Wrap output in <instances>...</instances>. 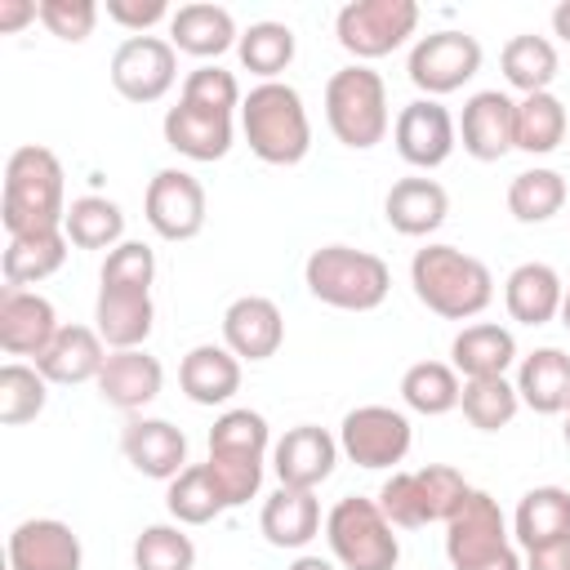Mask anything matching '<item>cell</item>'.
Here are the masks:
<instances>
[{"label":"cell","mask_w":570,"mask_h":570,"mask_svg":"<svg viewBox=\"0 0 570 570\" xmlns=\"http://www.w3.org/2000/svg\"><path fill=\"white\" fill-rule=\"evenodd\" d=\"M178 383H183L187 401L223 405L240 392V356L232 347H218V343H196L178 365Z\"/></svg>","instance_id":"cell-24"},{"label":"cell","mask_w":570,"mask_h":570,"mask_svg":"<svg viewBox=\"0 0 570 570\" xmlns=\"http://www.w3.org/2000/svg\"><path fill=\"white\" fill-rule=\"evenodd\" d=\"M410 419L392 405H356L338 428V450L356 468H392L410 454Z\"/></svg>","instance_id":"cell-11"},{"label":"cell","mask_w":570,"mask_h":570,"mask_svg":"<svg viewBox=\"0 0 570 570\" xmlns=\"http://www.w3.org/2000/svg\"><path fill=\"white\" fill-rule=\"evenodd\" d=\"M383 214L392 223V232L401 236H428L445 223L450 214V196L436 178H401L392 183L387 200H383Z\"/></svg>","instance_id":"cell-27"},{"label":"cell","mask_w":570,"mask_h":570,"mask_svg":"<svg viewBox=\"0 0 570 570\" xmlns=\"http://www.w3.org/2000/svg\"><path fill=\"white\" fill-rule=\"evenodd\" d=\"M31 18H40L36 0H0V31H18V27H27Z\"/></svg>","instance_id":"cell-50"},{"label":"cell","mask_w":570,"mask_h":570,"mask_svg":"<svg viewBox=\"0 0 570 570\" xmlns=\"http://www.w3.org/2000/svg\"><path fill=\"white\" fill-rule=\"evenodd\" d=\"M134 566L138 570H191L196 543L178 525H147L134 539Z\"/></svg>","instance_id":"cell-44"},{"label":"cell","mask_w":570,"mask_h":570,"mask_svg":"<svg viewBox=\"0 0 570 570\" xmlns=\"http://www.w3.org/2000/svg\"><path fill=\"white\" fill-rule=\"evenodd\" d=\"M120 450L151 481H174L187 463V436L169 419H129L120 432Z\"/></svg>","instance_id":"cell-22"},{"label":"cell","mask_w":570,"mask_h":570,"mask_svg":"<svg viewBox=\"0 0 570 570\" xmlns=\"http://www.w3.org/2000/svg\"><path fill=\"white\" fill-rule=\"evenodd\" d=\"M102 365H107V343L89 325H62L53 343L36 356V370L49 383H85V379H98Z\"/></svg>","instance_id":"cell-23"},{"label":"cell","mask_w":570,"mask_h":570,"mask_svg":"<svg viewBox=\"0 0 570 570\" xmlns=\"http://www.w3.org/2000/svg\"><path fill=\"white\" fill-rule=\"evenodd\" d=\"M263 454H267V419L258 410H227L209 428V476L227 508H240L263 485Z\"/></svg>","instance_id":"cell-4"},{"label":"cell","mask_w":570,"mask_h":570,"mask_svg":"<svg viewBox=\"0 0 570 570\" xmlns=\"http://www.w3.org/2000/svg\"><path fill=\"white\" fill-rule=\"evenodd\" d=\"M459 138H463V151L472 160H503L517 147V102L499 89L472 94L463 102Z\"/></svg>","instance_id":"cell-16"},{"label":"cell","mask_w":570,"mask_h":570,"mask_svg":"<svg viewBox=\"0 0 570 570\" xmlns=\"http://www.w3.org/2000/svg\"><path fill=\"white\" fill-rule=\"evenodd\" d=\"M503 76L521 94H543L557 80V49L543 36H512L503 45Z\"/></svg>","instance_id":"cell-39"},{"label":"cell","mask_w":570,"mask_h":570,"mask_svg":"<svg viewBox=\"0 0 570 570\" xmlns=\"http://www.w3.org/2000/svg\"><path fill=\"white\" fill-rule=\"evenodd\" d=\"M289 570H334V566H330L325 557H298V561H294Z\"/></svg>","instance_id":"cell-52"},{"label":"cell","mask_w":570,"mask_h":570,"mask_svg":"<svg viewBox=\"0 0 570 570\" xmlns=\"http://www.w3.org/2000/svg\"><path fill=\"white\" fill-rule=\"evenodd\" d=\"M410 285H414L419 303L445 321L481 316L494 298L490 267L454 245H423L410 263Z\"/></svg>","instance_id":"cell-2"},{"label":"cell","mask_w":570,"mask_h":570,"mask_svg":"<svg viewBox=\"0 0 570 570\" xmlns=\"http://www.w3.org/2000/svg\"><path fill=\"white\" fill-rule=\"evenodd\" d=\"M392 530L396 525L383 517L379 499H361V494L338 499L325 517V539L343 570H396L401 543Z\"/></svg>","instance_id":"cell-7"},{"label":"cell","mask_w":570,"mask_h":570,"mask_svg":"<svg viewBox=\"0 0 570 570\" xmlns=\"http://www.w3.org/2000/svg\"><path fill=\"white\" fill-rule=\"evenodd\" d=\"M566 205V178L557 169H525L508 183V209L517 223H548Z\"/></svg>","instance_id":"cell-40"},{"label":"cell","mask_w":570,"mask_h":570,"mask_svg":"<svg viewBox=\"0 0 570 570\" xmlns=\"http://www.w3.org/2000/svg\"><path fill=\"white\" fill-rule=\"evenodd\" d=\"M240 129L258 160L267 165H298L312 147V120L294 85L263 80L240 102Z\"/></svg>","instance_id":"cell-3"},{"label":"cell","mask_w":570,"mask_h":570,"mask_svg":"<svg viewBox=\"0 0 570 570\" xmlns=\"http://www.w3.org/2000/svg\"><path fill=\"white\" fill-rule=\"evenodd\" d=\"M459 405H463V419L472 428L499 432V428H508L517 419L521 396H517V383H508V379H468Z\"/></svg>","instance_id":"cell-43"},{"label":"cell","mask_w":570,"mask_h":570,"mask_svg":"<svg viewBox=\"0 0 570 570\" xmlns=\"http://www.w3.org/2000/svg\"><path fill=\"white\" fill-rule=\"evenodd\" d=\"M419 27L414 0H352L334 18V36L352 58H383Z\"/></svg>","instance_id":"cell-10"},{"label":"cell","mask_w":570,"mask_h":570,"mask_svg":"<svg viewBox=\"0 0 570 570\" xmlns=\"http://www.w3.org/2000/svg\"><path fill=\"white\" fill-rule=\"evenodd\" d=\"M517 396L534 414H561L570 405V356L561 347H534L530 356H521Z\"/></svg>","instance_id":"cell-29"},{"label":"cell","mask_w":570,"mask_h":570,"mask_svg":"<svg viewBox=\"0 0 570 570\" xmlns=\"http://www.w3.org/2000/svg\"><path fill=\"white\" fill-rule=\"evenodd\" d=\"M561 414H566V428H561V432H566V445H570V405H566Z\"/></svg>","instance_id":"cell-54"},{"label":"cell","mask_w":570,"mask_h":570,"mask_svg":"<svg viewBox=\"0 0 570 570\" xmlns=\"http://www.w3.org/2000/svg\"><path fill=\"white\" fill-rule=\"evenodd\" d=\"M98 281H102V285H125V289H151V281H156V254H151V245H142V240H120V245L107 254Z\"/></svg>","instance_id":"cell-46"},{"label":"cell","mask_w":570,"mask_h":570,"mask_svg":"<svg viewBox=\"0 0 570 570\" xmlns=\"http://www.w3.org/2000/svg\"><path fill=\"white\" fill-rule=\"evenodd\" d=\"M178 102H187V107H200V111H218V116H232L245 98H240V85H236V76L232 71H223V67H196L187 80H183V98Z\"/></svg>","instance_id":"cell-45"},{"label":"cell","mask_w":570,"mask_h":570,"mask_svg":"<svg viewBox=\"0 0 570 570\" xmlns=\"http://www.w3.org/2000/svg\"><path fill=\"white\" fill-rule=\"evenodd\" d=\"M160 383H165V370L156 356H147L142 347H129V352H111L102 374H98V392L107 405L116 410H142L147 401L160 396Z\"/></svg>","instance_id":"cell-25"},{"label":"cell","mask_w":570,"mask_h":570,"mask_svg":"<svg viewBox=\"0 0 570 570\" xmlns=\"http://www.w3.org/2000/svg\"><path fill=\"white\" fill-rule=\"evenodd\" d=\"M236 53H240L245 71H254L263 80H276L294 62V31L285 22H254L249 31H240Z\"/></svg>","instance_id":"cell-41"},{"label":"cell","mask_w":570,"mask_h":570,"mask_svg":"<svg viewBox=\"0 0 570 570\" xmlns=\"http://www.w3.org/2000/svg\"><path fill=\"white\" fill-rule=\"evenodd\" d=\"M405 71L428 98L454 94L481 71V45L468 31H432L410 49Z\"/></svg>","instance_id":"cell-12"},{"label":"cell","mask_w":570,"mask_h":570,"mask_svg":"<svg viewBox=\"0 0 570 570\" xmlns=\"http://www.w3.org/2000/svg\"><path fill=\"white\" fill-rule=\"evenodd\" d=\"M561 325L570 330V289H566V298H561Z\"/></svg>","instance_id":"cell-53"},{"label":"cell","mask_w":570,"mask_h":570,"mask_svg":"<svg viewBox=\"0 0 570 570\" xmlns=\"http://www.w3.org/2000/svg\"><path fill=\"white\" fill-rule=\"evenodd\" d=\"M303 281L312 289V298L338 307V312H374L387 289H392V272L379 254L370 249H352V245H321L312 249Z\"/></svg>","instance_id":"cell-5"},{"label":"cell","mask_w":570,"mask_h":570,"mask_svg":"<svg viewBox=\"0 0 570 570\" xmlns=\"http://www.w3.org/2000/svg\"><path fill=\"white\" fill-rule=\"evenodd\" d=\"M450 356L463 379H503V370L517 361V338H512V330L490 325V321L463 325L450 343Z\"/></svg>","instance_id":"cell-31"},{"label":"cell","mask_w":570,"mask_h":570,"mask_svg":"<svg viewBox=\"0 0 570 570\" xmlns=\"http://www.w3.org/2000/svg\"><path fill=\"white\" fill-rule=\"evenodd\" d=\"M165 508H169V517H174L178 525H209L227 503H223V494H218L209 468H205V463H191V468H183V472L169 481Z\"/></svg>","instance_id":"cell-38"},{"label":"cell","mask_w":570,"mask_h":570,"mask_svg":"<svg viewBox=\"0 0 570 570\" xmlns=\"http://www.w3.org/2000/svg\"><path fill=\"white\" fill-rule=\"evenodd\" d=\"M463 472L450 463H428L419 472H392L379 490V508L396 530H419L428 521H450V512L468 499Z\"/></svg>","instance_id":"cell-9"},{"label":"cell","mask_w":570,"mask_h":570,"mask_svg":"<svg viewBox=\"0 0 570 570\" xmlns=\"http://www.w3.org/2000/svg\"><path fill=\"white\" fill-rule=\"evenodd\" d=\"M561 298H566V285L548 263H521L503 285L508 316L521 325H548L552 316H561Z\"/></svg>","instance_id":"cell-28"},{"label":"cell","mask_w":570,"mask_h":570,"mask_svg":"<svg viewBox=\"0 0 570 570\" xmlns=\"http://www.w3.org/2000/svg\"><path fill=\"white\" fill-rule=\"evenodd\" d=\"M392 138H396V151L405 165L414 169H436L450 160L454 151V116L436 102V98H414L401 107L396 125H392Z\"/></svg>","instance_id":"cell-15"},{"label":"cell","mask_w":570,"mask_h":570,"mask_svg":"<svg viewBox=\"0 0 570 570\" xmlns=\"http://www.w3.org/2000/svg\"><path fill=\"white\" fill-rule=\"evenodd\" d=\"M40 9V22L58 36V40H85L94 36V22H98V4L94 0H36Z\"/></svg>","instance_id":"cell-47"},{"label":"cell","mask_w":570,"mask_h":570,"mask_svg":"<svg viewBox=\"0 0 570 570\" xmlns=\"http://www.w3.org/2000/svg\"><path fill=\"white\" fill-rule=\"evenodd\" d=\"M94 330L102 334V343L111 352H129L142 347L156 321L151 307V289H125V285H98V303H94Z\"/></svg>","instance_id":"cell-21"},{"label":"cell","mask_w":570,"mask_h":570,"mask_svg":"<svg viewBox=\"0 0 570 570\" xmlns=\"http://www.w3.org/2000/svg\"><path fill=\"white\" fill-rule=\"evenodd\" d=\"M147 223L165 240H191L205 227V187L187 169H160L142 196Z\"/></svg>","instance_id":"cell-14"},{"label":"cell","mask_w":570,"mask_h":570,"mask_svg":"<svg viewBox=\"0 0 570 570\" xmlns=\"http://www.w3.org/2000/svg\"><path fill=\"white\" fill-rule=\"evenodd\" d=\"M236 40H240V31L223 4H183L169 18V45L191 58H218Z\"/></svg>","instance_id":"cell-30"},{"label":"cell","mask_w":570,"mask_h":570,"mask_svg":"<svg viewBox=\"0 0 570 570\" xmlns=\"http://www.w3.org/2000/svg\"><path fill=\"white\" fill-rule=\"evenodd\" d=\"M62 232L76 249H116L120 236H125V214L107 196H80V200L67 205Z\"/></svg>","instance_id":"cell-35"},{"label":"cell","mask_w":570,"mask_h":570,"mask_svg":"<svg viewBox=\"0 0 570 570\" xmlns=\"http://www.w3.org/2000/svg\"><path fill=\"white\" fill-rule=\"evenodd\" d=\"M178 80V49L160 36H129L111 53V85L129 102H160Z\"/></svg>","instance_id":"cell-13"},{"label":"cell","mask_w":570,"mask_h":570,"mask_svg":"<svg viewBox=\"0 0 570 570\" xmlns=\"http://www.w3.org/2000/svg\"><path fill=\"white\" fill-rule=\"evenodd\" d=\"M107 18L142 36L147 27H156L160 18H174V13L165 0H107Z\"/></svg>","instance_id":"cell-48"},{"label":"cell","mask_w":570,"mask_h":570,"mask_svg":"<svg viewBox=\"0 0 570 570\" xmlns=\"http://www.w3.org/2000/svg\"><path fill=\"white\" fill-rule=\"evenodd\" d=\"M67 232H36V236H9L0 272H4V289H27L45 276H53L67 263Z\"/></svg>","instance_id":"cell-34"},{"label":"cell","mask_w":570,"mask_h":570,"mask_svg":"<svg viewBox=\"0 0 570 570\" xmlns=\"http://www.w3.org/2000/svg\"><path fill=\"white\" fill-rule=\"evenodd\" d=\"M285 343L281 307L263 294H245L223 312V347H232L240 361H267Z\"/></svg>","instance_id":"cell-20"},{"label":"cell","mask_w":570,"mask_h":570,"mask_svg":"<svg viewBox=\"0 0 570 570\" xmlns=\"http://www.w3.org/2000/svg\"><path fill=\"white\" fill-rule=\"evenodd\" d=\"M58 312L36 289H4L0 294V347L9 356H40L58 334Z\"/></svg>","instance_id":"cell-19"},{"label":"cell","mask_w":570,"mask_h":570,"mask_svg":"<svg viewBox=\"0 0 570 570\" xmlns=\"http://www.w3.org/2000/svg\"><path fill=\"white\" fill-rule=\"evenodd\" d=\"M552 31H557V36L570 45V0H561V4L552 9Z\"/></svg>","instance_id":"cell-51"},{"label":"cell","mask_w":570,"mask_h":570,"mask_svg":"<svg viewBox=\"0 0 570 570\" xmlns=\"http://www.w3.org/2000/svg\"><path fill=\"white\" fill-rule=\"evenodd\" d=\"M401 396L410 410L419 414H450L459 401H463V383H459V370L445 365V361H419L405 370L401 379Z\"/></svg>","instance_id":"cell-36"},{"label":"cell","mask_w":570,"mask_h":570,"mask_svg":"<svg viewBox=\"0 0 570 570\" xmlns=\"http://www.w3.org/2000/svg\"><path fill=\"white\" fill-rule=\"evenodd\" d=\"M512 534L525 552L557 543V539H570V490H561V485L525 490L517 503V517H512Z\"/></svg>","instance_id":"cell-33"},{"label":"cell","mask_w":570,"mask_h":570,"mask_svg":"<svg viewBox=\"0 0 570 570\" xmlns=\"http://www.w3.org/2000/svg\"><path fill=\"white\" fill-rule=\"evenodd\" d=\"M45 401H49V379L36 365H22V361L0 365V423L4 428L31 423L45 410Z\"/></svg>","instance_id":"cell-42"},{"label":"cell","mask_w":570,"mask_h":570,"mask_svg":"<svg viewBox=\"0 0 570 570\" xmlns=\"http://www.w3.org/2000/svg\"><path fill=\"white\" fill-rule=\"evenodd\" d=\"M525 570H570V539L530 548V552H525Z\"/></svg>","instance_id":"cell-49"},{"label":"cell","mask_w":570,"mask_h":570,"mask_svg":"<svg viewBox=\"0 0 570 570\" xmlns=\"http://www.w3.org/2000/svg\"><path fill=\"white\" fill-rule=\"evenodd\" d=\"M85 552L67 521L31 517L9 530V570H80Z\"/></svg>","instance_id":"cell-17"},{"label":"cell","mask_w":570,"mask_h":570,"mask_svg":"<svg viewBox=\"0 0 570 570\" xmlns=\"http://www.w3.org/2000/svg\"><path fill=\"white\" fill-rule=\"evenodd\" d=\"M566 138V102L557 94H525L517 102V147L530 156L557 151Z\"/></svg>","instance_id":"cell-37"},{"label":"cell","mask_w":570,"mask_h":570,"mask_svg":"<svg viewBox=\"0 0 570 570\" xmlns=\"http://www.w3.org/2000/svg\"><path fill=\"white\" fill-rule=\"evenodd\" d=\"M67 218V196H62V165L49 147H18L4 165V200H0V223L9 236H36V232H58Z\"/></svg>","instance_id":"cell-1"},{"label":"cell","mask_w":570,"mask_h":570,"mask_svg":"<svg viewBox=\"0 0 570 570\" xmlns=\"http://www.w3.org/2000/svg\"><path fill=\"white\" fill-rule=\"evenodd\" d=\"M258 525H263V539H267L272 548H303V543H312L316 530H321V503H316L312 490H289V485H281V490L263 503Z\"/></svg>","instance_id":"cell-32"},{"label":"cell","mask_w":570,"mask_h":570,"mask_svg":"<svg viewBox=\"0 0 570 570\" xmlns=\"http://www.w3.org/2000/svg\"><path fill=\"white\" fill-rule=\"evenodd\" d=\"M445 557L454 570H525L508 543V521L485 490H468V499L450 512Z\"/></svg>","instance_id":"cell-8"},{"label":"cell","mask_w":570,"mask_h":570,"mask_svg":"<svg viewBox=\"0 0 570 570\" xmlns=\"http://www.w3.org/2000/svg\"><path fill=\"white\" fill-rule=\"evenodd\" d=\"M334 463H338V441L316 423L289 428L272 450V468L289 490H316L334 472Z\"/></svg>","instance_id":"cell-18"},{"label":"cell","mask_w":570,"mask_h":570,"mask_svg":"<svg viewBox=\"0 0 570 570\" xmlns=\"http://www.w3.org/2000/svg\"><path fill=\"white\" fill-rule=\"evenodd\" d=\"M165 142L187 160H223L232 151V116L178 102L165 111Z\"/></svg>","instance_id":"cell-26"},{"label":"cell","mask_w":570,"mask_h":570,"mask_svg":"<svg viewBox=\"0 0 570 570\" xmlns=\"http://www.w3.org/2000/svg\"><path fill=\"white\" fill-rule=\"evenodd\" d=\"M325 120L334 138L352 151H370L387 134V85L379 71L352 62L338 67L325 85Z\"/></svg>","instance_id":"cell-6"}]
</instances>
